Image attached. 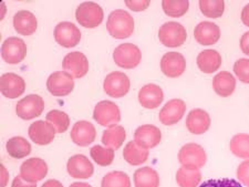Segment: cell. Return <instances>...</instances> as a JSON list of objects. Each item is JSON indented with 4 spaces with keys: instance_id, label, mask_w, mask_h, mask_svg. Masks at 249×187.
Instances as JSON below:
<instances>
[{
    "instance_id": "30",
    "label": "cell",
    "mask_w": 249,
    "mask_h": 187,
    "mask_svg": "<svg viewBox=\"0 0 249 187\" xmlns=\"http://www.w3.org/2000/svg\"><path fill=\"white\" fill-rule=\"evenodd\" d=\"M6 150L11 157L20 160V158L27 157L31 153V144L25 137L14 136L8 140Z\"/></svg>"
},
{
    "instance_id": "11",
    "label": "cell",
    "mask_w": 249,
    "mask_h": 187,
    "mask_svg": "<svg viewBox=\"0 0 249 187\" xmlns=\"http://www.w3.org/2000/svg\"><path fill=\"white\" fill-rule=\"evenodd\" d=\"M28 48L26 42L18 37H10L1 46V57L9 65H17L26 58Z\"/></svg>"
},
{
    "instance_id": "14",
    "label": "cell",
    "mask_w": 249,
    "mask_h": 187,
    "mask_svg": "<svg viewBox=\"0 0 249 187\" xmlns=\"http://www.w3.org/2000/svg\"><path fill=\"white\" fill-rule=\"evenodd\" d=\"M186 112V103L180 99H173L168 101L160 111L159 119L163 125H175L182 120Z\"/></svg>"
},
{
    "instance_id": "12",
    "label": "cell",
    "mask_w": 249,
    "mask_h": 187,
    "mask_svg": "<svg viewBox=\"0 0 249 187\" xmlns=\"http://www.w3.org/2000/svg\"><path fill=\"white\" fill-rule=\"evenodd\" d=\"M48 174V165L46 161L40 157H32L25 161L20 166V176L28 183L37 184L42 181Z\"/></svg>"
},
{
    "instance_id": "6",
    "label": "cell",
    "mask_w": 249,
    "mask_h": 187,
    "mask_svg": "<svg viewBox=\"0 0 249 187\" xmlns=\"http://www.w3.org/2000/svg\"><path fill=\"white\" fill-rule=\"evenodd\" d=\"M131 86L130 79L124 72L114 71L109 73L104 79L103 87L106 93L111 98L120 99L125 97Z\"/></svg>"
},
{
    "instance_id": "19",
    "label": "cell",
    "mask_w": 249,
    "mask_h": 187,
    "mask_svg": "<svg viewBox=\"0 0 249 187\" xmlns=\"http://www.w3.org/2000/svg\"><path fill=\"white\" fill-rule=\"evenodd\" d=\"M0 90L3 97L8 99H17L26 91V82L20 75L8 72L0 78Z\"/></svg>"
},
{
    "instance_id": "25",
    "label": "cell",
    "mask_w": 249,
    "mask_h": 187,
    "mask_svg": "<svg viewBox=\"0 0 249 187\" xmlns=\"http://www.w3.org/2000/svg\"><path fill=\"white\" fill-rule=\"evenodd\" d=\"M223 59L218 51L213 49L203 50L197 55V67L204 73L211 74L217 71L222 66Z\"/></svg>"
},
{
    "instance_id": "3",
    "label": "cell",
    "mask_w": 249,
    "mask_h": 187,
    "mask_svg": "<svg viewBox=\"0 0 249 187\" xmlns=\"http://www.w3.org/2000/svg\"><path fill=\"white\" fill-rule=\"evenodd\" d=\"M207 161V155L202 146L196 143H187L178 152V162L184 169L200 170L205 166Z\"/></svg>"
},
{
    "instance_id": "35",
    "label": "cell",
    "mask_w": 249,
    "mask_h": 187,
    "mask_svg": "<svg viewBox=\"0 0 249 187\" xmlns=\"http://www.w3.org/2000/svg\"><path fill=\"white\" fill-rule=\"evenodd\" d=\"M199 9L207 18L217 19L222 17L225 11V1L223 0H200Z\"/></svg>"
},
{
    "instance_id": "41",
    "label": "cell",
    "mask_w": 249,
    "mask_h": 187,
    "mask_svg": "<svg viewBox=\"0 0 249 187\" xmlns=\"http://www.w3.org/2000/svg\"><path fill=\"white\" fill-rule=\"evenodd\" d=\"M150 5V0H125V6L128 9L136 11V13L146 10Z\"/></svg>"
},
{
    "instance_id": "40",
    "label": "cell",
    "mask_w": 249,
    "mask_h": 187,
    "mask_svg": "<svg viewBox=\"0 0 249 187\" xmlns=\"http://www.w3.org/2000/svg\"><path fill=\"white\" fill-rule=\"evenodd\" d=\"M237 178L243 185L249 187V160L240 163L237 169Z\"/></svg>"
},
{
    "instance_id": "37",
    "label": "cell",
    "mask_w": 249,
    "mask_h": 187,
    "mask_svg": "<svg viewBox=\"0 0 249 187\" xmlns=\"http://www.w3.org/2000/svg\"><path fill=\"white\" fill-rule=\"evenodd\" d=\"M47 121L53 125L57 133H64L70 126L69 115L60 110H51L48 112Z\"/></svg>"
},
{
    "instance_id": "10",
    "label": "cell",
    "mask_w": 249,
    "mask_h": 187,
    "mask_svg": "<svg viewBox=\"0 0 249 187\" xmlns=\"http://www.w3.org/2000/svg\"><path fill=\"white\" fill-rule=\"evenodd\" d=\"M47 89L54 97H66L74 89V78L66 71H57L48 78Z\"/></svg>"
},
{
    "instance_id": "7",
    "label": "cell",
    "mask_w": 249,
    "mask_h": 187,
    "mask_svg": "<svg viewBox=\"0 0 249 187\" xmlns=\"http://www.w3.org/2000/svg\"><path fill=\"white\" fill-rule=\"evenodd\" d=\"M93 119L99 125L109 127L121 121V111L113 101L104 100L95 105Z\"/></svg>"
},
{
    "instance_id": "15",
    "label": "cell",
    "mask_w": 249,
    "mask_h": 187,
    "mask_svg": "<svg viewBox=\"0 0 249 187\" xmlns=\"http://www.w3.org/2000/svg\"><path fill=\"white\" fill-rule=\"evenodd\" d=\"M160 70L168 78H178L186 70V59L179 52H167L160 59Z\"/></svg>"
},
{
    "instance_id": "31",
    "label": "cell",
    "mask_w": 249,
    "mask_h": 187,
    "mask_svg": "<svg viewBox=\"0 0 249 187\" xmlns=\"http://www.w3.org/2000/svg\"><path fill=\"white\" fill-rule=\"evenodd\" d=\"M200 181H202V173L199 170H187L184 167L176 172V183L179 187H198Z\"/></svg>"
},
{
    "instance_id": "23",
    "label": "cell",
    "mask_w": 249,
    "mask_h": 187,
    "mask_svg": "<svg viewBox=\"0 0 249 187\" xmlns=\"http://www.w3.org/2000/svg\"><path fill=\"white\" fill-rule=\"evenodd\" d=\"M211 117L203 109H194L186 118V127L192 134L202 135L206 133L211 126Z\"/></svg>"
},
{
    "instance_id": "34",
    "label": "cell",
    "mask_w": 249,
    "mask_h": 187,
    "mask_svg": "<svg viewBox=\"0 0 249 187\" xmlns=\"http://www.w3.org/2000/svg\"><path fill=\"white\" fill-rule=\"evenodd\" d=\"M90 155L96 164L100 166H109L114 161V150L111 147H103L101 145H94L91 147Z\"/></svg>"
},
{
    "instance_id": "42",
    "label": "cell",
    "mask_w": 249,
    "mask_h": 187,
    "mask_svg": "<svg viewBox=\"0 0 249 187\" xmlns=\"http://www.w3.org/2000/svg\"><path fill=\"white\" fill-rule=\"evenodd\" d=\"M9 182V172L3 164H0V187H6Z\"/></svg>"
},
{
    "instance_id": "43",
    "label": "cell",
    "mask_w": 249,
    "mask_h": 187,
    "mask_svg": "<svg viewBox=\"0 0 249 187\" xmlns=\"http://www.w3.org/2000/svg\"><path fill=\"white\" fill-rule=\"evenodd\" d=\"M11 187H37V184H32V183L26 182L23 178L18 175L14 178L13 183H11Z\"/></svg>"
},
{
    "instance_id": "13",
    "label": "cell",
    "mask_w": 249,
    "mask_h": 187,
    "mask_svg": "<svg viewBox=\"0 0 249 187\" xmlns=\"http://www.w3.org/2000/svg\"><path fill=\"white\" fill-rule=\"evenodd\" d=\"M62 68L66 72L70 73L75 79H81L89 72V60L80 51L68 53L62 61Z\"/></svg>"
},
{
    "instance_id": "24",
    "label": "cell",
    "mask_w": 249,
    "mask_h": 187,
    "mask_svg": "<svg viewBox=\"0 0 249 187\" xmlns=\"http://www.w3.org/2000/svg\"><path fill=\"white\" fill-rule=\"evenodd\" d=\"M14 28L19 34L31 35L37 31L38 20L30 11L19 10L14 17Z\"/></svg>"
},
{
    "instance_id": "22",
    "label": "cell",
    "mask_w": 249,
    "mask_h": 187,
    "mask_svg": "<svg viewBox=\"0 0 249 187\" xmlns=\"http://www.w3.org/2000/svg\"><path fill=\"white\" fill-rule=\"evenodd\" d=\"M164 100V92L162 87L154 83L144 85L139 92V102L144 109L154 110L159 107Z\"/></svg>"
},
{
    "instance_id": "4",
    "label": "cell",
    "mask_w": 249,
    "mask_h": 187,
    "mask_svg": "<svg viewBox=\"0 0 249 187\" xmlns=\"http://www.w3.org/2000/svg\"><path fill=\"white\" fill-rule=\"evenodd\" d=\"M159 39L163 46L167 48H178L185 43L187 31L179 22L168 21L160 28Z\"/></svg>"
},
{
    "instance_id": "33",
    "label": "cell",
    "mask_w": 249,
    "mask_h": 187,
    "mask_svg": "<svg viewBox=\"0 0 249 187\" xmlns=\"http://www.w3.org/2000/svg\"><path fill=\"white\" fill-rule=\"evenodd\" d=\"M162 8L168 17L178 18L185 15L190 9V1L187 0H163Z\"/></svg>"
},
{
    "instance_id": "45",
    "label": "cell",
    "mask_w": 249,
    "mask_h": 187,
    "mask_svg": "<svg viewBox=\"0 0 249 187\" xmlns=\"http://www.w3.org/2000/svg\"><path fill=\"white\" fill-rule=\"evenodd\" d=\"M242 21L245 26L249 27V3L243 8L242 11Z\"/></svg>"
},
{
    "instance_id": "26",
    "label": "cell",
    "mask_w": 249,
    "mask_h": 187,
    "mask_svg": "<svg viewBox=\"0 0 249 187\" xmlns=\"http://www.w3.org/2000/svg\"><path fill=\"white\" fill-rule=\"evenodd\" d=\"M213 89L219 97H231L236 89V79L228 71L219 72L213 79Z\"/></svg>"
},
{
    "instance_id": "44",
    "label": "cell",
    "mask_w": 249,
    "mask_h": 187,
    "mask_svg": "<svg viewBox=\"0 0 249 187\" xmlns=\"http://www.w3.org/2000/svg\"><path fill=\"white\" fill-rule=\"evenodd\" d=\"M239 45H240V49H242L244 54L249 55V31H247V33H245L242 35Z\"/></svg>"
},
{
    "instance_id": "38",
    "label": "cell",
    "mask_w": 249,
    "mask_h": 187,
    "mask_svg": "<svg viewBox=\"0 0 249 187\" xmlns=\"http://www.w3.org/2000/svg\"><path fill=\"white\" fill-rule=\"evenodd\" d=\"M234 72L240 81L249 85V59L242 58L237 60L234 65Z\"/></svg>"
},
{
    "instance_id": "1",
    "label": "cell",
    "mask_w": 249,
    "mask_h": 187,
    "mask_svg": "<svg viewBox=\"0 0 249 187\" xmlns=\"http://www.w3.org/2000/svg\"><path fill=\"white\" fill-rule=\"evenodd\" d=\"M135 22L130 13L123 9L113 10L107 22V29L111 37L115 39H126L134 33Z\"/></svg>"
},
{
    "instance_id": "28",
    "label": "cell",
    "mask_w": 249,
    "mask_h": 187,
    "mask_svg": "<svg viewBox=\"0 0 249 187\" xmlns=\"http://www.w3.org/2000/svg\"><path fill=\"white\" fill-rule=\"evenodd\" d=\"M126 138L125 129L121 125H111L102 134V143L106 147L119 150Z\"/></svg>"
},
{
    "instance_id": "47",
    "label": "cell",
    "mask_w": 249,
    "mask_h": 187,
    "mask_svg": "<svg viewBox=\"0 0 249 187\" xmlns=\"http://www.w3.org/2000/svg\"><path fill=\"white\" fill-rule=\"evenodd\" d=\"M70 187H92L90 184L88 183H83V182H75L73 184H71Z\"/></svg>"
},
{
    "instance_id": "17",
    "label": "cell",
    "mask_w": 249,
    "mask_h": 187,
    "mask_svg": "<svg viewBox=\"0 0 249 187\" xmlns=\"http://www.w3.org/2000/svg\"><path fill=\"white\" fill-rule=\"evenodd\" d=\"M57 131L53 125L48 121H36L32 123L28 130V134L31 141L37 145L45 146L50 144L54 140Z\"/></svg>"
},
{
    "instance_id": "16",
    "label": "cell",
    "mask_w": 249,
    "mask_h": 187,
    "mask_svg": "<svg viewBox=\"0 0 249 187\" xmlns=\"http://www.w3.org/2000/svg\"><path fill=\"white\" fill-rule=\"evenodd\" d=\"M67 170L72 178L88 180L93 175L94 167L86 155L77 154L69 158L67 164Z\"/></svg>"
},
{
    "instance_id": "27",
    "label": "cell",
    "mask_w": 249,
    "mask_h": 187,
    "mask_svg": "<svg viewBox=\"0 0 249 187\" xmlns=\"http://www.w3.org/2000/svg\"><path fill=\"white\" fill-rule=\"evenodd\" d=\"M148 156H150L148 150L141 147L135 141L128 142L125 147H124L123 157L130 165H142L143 163H145L147 161Z\"/></svg>"
},
{
    "instance_id": "18",
    "label": "cell",
    "mask_w": 249,
    "mask_h": 187,
    "mask_svg": "<svg viewBox=\"0 0 249 187\" xmlns=\"http://www.w3.org/2000/svg\"><path fill=\"white\" fill-rule=\"evenodd\" d=\"M134 141L145 150L154 149L162 141V132L158 126L144 124L139 126L134 132Z\"/></svg>"
},
{
    "instance_id": "21",
    "label": "cell",
    "mask_w": 249,
    "mask_h": 187,
    "mask_svg": "<svg viewBox=\"0 0 249 187\" xmlns=\"http://www.w3.org/2000/svg\"><path fill=\"white\" fill-rule=\"evenodd\" d=\"M220 28L212 21L199 22L194 29L195 40L202 46H213L220 39Z\"/></svg>"
},
{
    "instance_id": "29",
    "label": "cell",
    "mask_w": 249,
    "mask_h": 187,
    "mask_svg": "<svg viewBox=\"0 0 249 187\" xmlns=\"http://www.w3.org/2000/svg\"><path fill=\"white\" fill-rule=\"evenodd\" d=\"M135 187H160V175L152 167H141L134 172Z\"/></svg>"
},
{
    "instance_id": "46",
    "label": "cell",
    "mask_w": 249,
    "mask_h": 187,
    "mask_svg": "<svg viewBox=\"0 0 249 187\" xmlns=\"http://www.w3.org/2000/svg\"><path fill=\"white\" fill-rule=\"evenodd\" d=\"M41 187H63V185L57 180H49L46 183H43Z\"/></svg>"
},
{
    "instance_id": "5",
    "label": "cell",
    "mask_w": 249,
    "mask_h": 187,
    "mask_svg": "<svg viewBox=\"0 0 249 187\" xmlns=\"http://www.w3.org/2000/svg\"><path fill=\"white\" fill-rule=\"evenodd\" d=\"M113 60L116 66L123 69H134L142 60V52L140 48L133 43H122L115 48L113 52Z\"/></svg>"
},
{
    "instance_id": "32",
    "label": "cell",
    "mask_w": 249,
    "mask_h": 187,
    "mask_svg": "<svg viewBox=\"0 0 249 187\" xmlns=\"http://www.w3.org/2000/svg\"><path fill=\"white\" fill-rule=\"evenodd\" d=\"M230 149L235 156L249 160V134L240 133L232 136Z\"/></svg>"
},
{
    "instance_id": "9",
    "label": "cell",
    "mask_w": 249,
    "mask_h": 187,
    "mask_svg": "<svg viewBox=\"0 0 249 187\" xmlns=\"http://www.w3.org/2000/svg\"><path fill=\"white\" fill-rule=\"evenodd\" d=\"M53 35L55 41L63 48H73L81 41V30L70 21H62L54 28Z\"/></svg>"
},
{
    "instance_id": "48",
    "label": "cell",
    "mask_w": 249,
    "mask_h": 187,
    "mask_svg": "<svg viewBox=\"0 0 249 187\" xmlns=\"http://www.w3.org/2000/svg\"><path fill=\"white\" fill-rule=\"evenodd\" d=\"M1 14H0V19H3V17H5V14H6V5H5V2H1Z\"/></svg>"
},
{
    "instance_id": "39",
    "label": "cell",
    "mask_w": 249,
    "mask_h": 187,
    "mask_svg": "<svg viewBox=\"0 0 249 187\" xmlns=\"http://www.w3.org/2000/svg\"><path fill=\"white\" fill-rule=\"evenodd\" d=\"M198 187H243L239 182L231 178H218V180H208L202 183Z\"/></svg>"
},
{
    "instance_id": "8",
    "label": "cell",
    "mask_w": 249,
    "mask_h": 187,
    "mask_svg": "<svg viewBox=\"0 0 249 187\" xmlns=\"http://www.w3.org/2000/svg\"><path fill=\"white\" fill-rule=\"evenodd\" d=\"M45 110V101L38 94H29L16 104V113L22 120H32L40 117Z\"/></svg>"
},
{
    "instance_id": "36",
    "label": "cell",
    "mask_w": 249,
    "mask_h": 187,
    "mask_svg": "<svg viewBox=\"0 0 249 187\" xmlns=\"http://www.w3.org/2000/svg\"><path fill=\"white\" fill-rule=\"evenodd\" d=\"M101 187H131V180L128 175L124 172L113 170L104 175Z\"/></svg>"
},
{
    "instance_id": "20",
    "label": "cell",
    "mask_w": 249,
    "mask_h": 187,
    "mask_svg": "<svg viewBox=\"0 0 249 187\" xmlns=\"http://www.w3.org/2000/svg\"><path fill=\"white\" fill-rule=\"evenodd\" d=\"M95 137V127L88 121H78L71 130V140L78 146H89L91 143L94 142Z\"/></svg>"
},
{
    "instance_id": "2",
    "label": "cell",
    "mask_w": 249,
    "mask_h": 187,
    "mask_svg": "<svg viewBox=\"0 0 249 187\" xmlns=\"http://www.w3.org/2000/svg\"><path fill=\"white\" fill-rule=\"evenodd\" d=\"M104 18L102 7L93 1L80 3L75 10V19L84 28L93 29L101 25Z\"/></svg>"
}]
</instances>
